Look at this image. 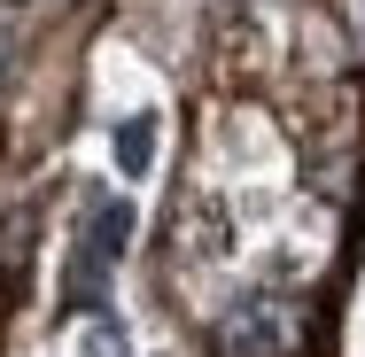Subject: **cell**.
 Instances as JSON below:
<instances>
[{
  "label": "cell",
  "instance_id": "5",
  "mask_svg": "<svg viewBox=\"0 0 365 357\" xmlns=\"http://www.w3.org/2000/svg\"><path fill=\"white\" fill-rule=\"evenodd\" d=\"M0 55H8V39H0Z\"/></svg>",
  "mask_w": 365,
  "mask_h": 357
},
{
  "label": "cell",
  "instance_id": "4",
  "mask_svg": "<svg viewBox=\"0 0 365 357\" xmlns=\"http://www.w3.org/2000/svg\"><path fill=\"white\" fill-rule=\"evenodd\" d=\"M272 350V319H264V303L249 311V319H233V357H264Z\"/></svg>",
  "mask_w": 365,
  "mask_h": 357
},
{
  "label": "cell",
  "instance_id": "1",
  "mask_svg": "<svg viewBox=\"0 0 365 357\" xmlns=\"http://www.w3.org/2000/svg\"><path fill=\"white\" fill-rule=\"evenodd\" d=\"M125 241H133V202H93V210H86V233H78V257H71V280H63L78 311H93L101 272L125 257Z\"/></svg>",
  "mask_w": 365,
  "mask_h": 357
},
{
  "label": "cell",
  "instance_id": "2",
  "mask_svg": "<svg viewBox=\"0 0 365 357\" xmlns=\"http://www.w3.org/2000/svg\"><path fill=\"white\" fill-rule=\"evenodd\" d=\"M109 155H117L125 179H148V163H155V117H148V109L117 117V125H109Z\"/></svg>",
  "mask_w": 365,
  "mask_h": 357
},
{
  "label": "cell",
  "instance_id": "3",
  "mask_svg": "<svg viewBox=\"0 0 365 357\" xmlns=\"http://www.w3.org/2000/svg\"><path fill=\"white\" fill-rule=\"evenodd\" d=\"M78 357H133V334H125L117 319H93V326L78 334Z\"/></svg>",
  "mask_w": 365,
  "mask_h": 357
}]
</instances>
